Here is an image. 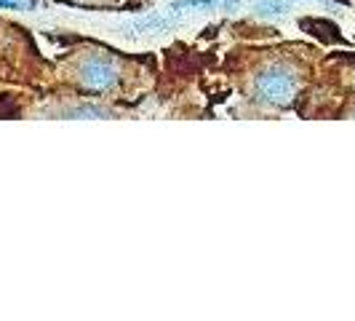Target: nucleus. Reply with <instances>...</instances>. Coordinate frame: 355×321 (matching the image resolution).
Wrapping results in <instances>:
<instances>
[{"label": "nucleus", "mask_w": 355, "mask_h": 321, "mask_svg": "<svg viewBox=\"0 0 355 321\" xmlns=\"http://www.w3.org/2000/svg\"><path fill=\"white\" fill-rule=\"evenodd\" d=\"M211 3H216V0H182L179 6H211Z\"/></svg>", "instance_id": "nucleus-4"}, {"label": "nucleus", "mask_w": 355, "mask_h": 321, "mask_svg": "<svg viewBox=\"0 0 355 321\" xmlns=\"http://www.w3.org/2000/svg\"><path fill=\"white\" fill-rule=\"evenodd\" d=\"M24 0H0V8H24Z\"/></svg>", "instance_id": "nucleus-3"}, {"label": "nucleus", "mask_w": 355, "mask_h": 321, "mask_svg": "<svg viewBox=\"0 0 355 321\" xmlns=\"http://www.w3.org/2000/svg\"><path fill=\"white\" fill-rule=\"evenodd\" d=\"M353 115H355V110H353Z\"/></svg>", "instance_id": "nucleus-5"}, {"label": "nucleus", "mask_w": 355, "mask_h": 321, "mask_svg": "<svg viewBox=\"0 0 355 321\" xmlns=\"http://www.w3.org/2000/svg\"><path fill=\"white\" fill-rule=\"evenodd\" d=\"M115 67L112 62L105 56H89L83 65H80V83L91 91H105L115 86Z\"/></svg>", "instance_id": "nucleus-2"}, {"label": "nucleus", "mask_w": 355, "mask_h": 321, "mask_svg": "<svg viewBox=\"0 0 355 321\" xmlns=\"http://www.w3.org/2000/svg\"><path fill=\"white\" fill-rule=\"evenodd\" d=\"M353 81H355V75H353Z\"/></svg>", "instance_id": "nucleus-6"}, {"label": "nucleus", "mask_w": 355, "mask_h": 321, "mask_svg": "<svg viewBox=\"0 0 355 321\" xmlns=\"http://www.w3.org/2000/svg\"><path fill=\"white\" fill-rule=\"evenodd\" d=\"M300 91V78L297 72L286 65H270L254 78V94L259 102L272 107L288 105Z\"/></svg>", "instance_id": "nucleus-1"}]
</instances>
